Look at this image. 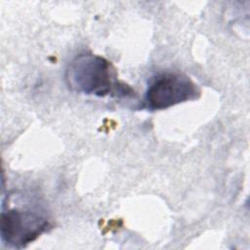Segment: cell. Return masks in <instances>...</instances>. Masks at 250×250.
Segmentation results:
<instances>
[{"mask_svg":"<svg viewBox=\"0 0 250 250\" xmlns=\"http://www.w3.org/2000/svg\"><path fill=\"white\" fill-rule=\"evenodd\" d=\"M64 78L68 88L76 93L97 97L134 95L128 85L118 81L110 62L91 53L77 55L66 66Z\"/></svg>","mask_w":250,"mask_h":250,"instance_id":"6da1fadb","label":"cell"},{"mask_svg":"<svg viewBox=\"0 0 250 250\" xmlns=\"http://www.w3.org/2000/svg\"><path fill=\"white\" fill-rule=\"evenodd\" d=\"M199 95V88L188 76L165 72L154 76L148 83L145 104L151 110H159L197 99Z\"/></svg>","mask_w":250,"mask_h":250,"instance_id":"7a4b0ae2","label":"cell"},{"mask_svg":"<svg viewBox=\"0 0 250 250\" xmlns=\"http://www.w3.org/2000/svg\"><path fill=\"white\" fill-rule=\"evenodd\" d=\"M50 227L48 219L30 209L2 210L1 238L9 246L21 248L34 241Z\"/></svg>","mask_w":250,"mask_h":250,"instance_id":"3957f363","label":"cell"}]
</instances>
